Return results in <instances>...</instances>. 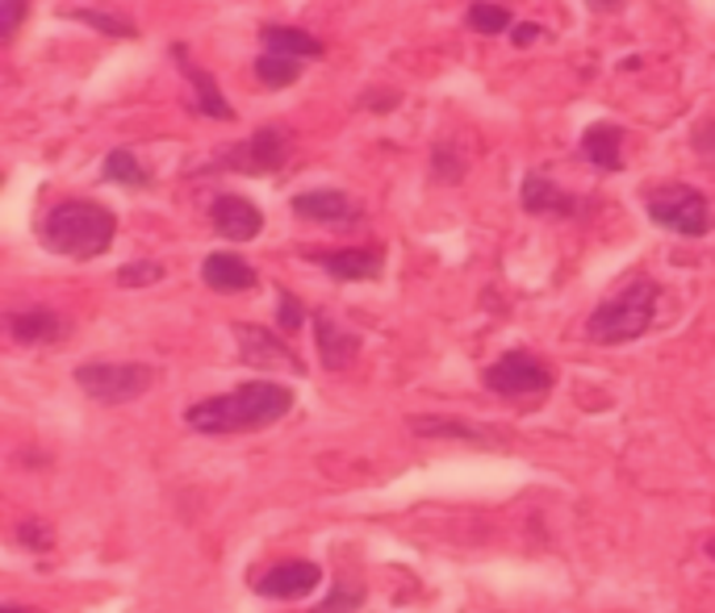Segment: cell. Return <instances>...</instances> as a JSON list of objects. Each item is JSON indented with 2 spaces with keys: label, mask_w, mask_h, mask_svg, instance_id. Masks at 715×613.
<instances>
[{
  "label": "cell",
  "mask_w": 715,
  "mask_h": 613,
  "mask_svg": "<svg viewBox=\"0 0 715 613\" xmlns=\"http://www.w3.org/2000/svg\"><path fill=\"white\" fill-rule=\"evenodd\" d=\"M465 21H469V30H477V34H503V30H510V9L489 4V0H477V4H469Z\"/></svg>",
  "instance_id": "44dd1931"
},
{
  "label": "cell",
  "mask_w": 715,
  "mask_h": 613,
  "mask_svg": "<svg viewBox=\"0 0 715 613\" xmlns=\"http://www.w3.org/2000/svg\"><path fill=\"white\" fill-rule=\"evenodd\" d=\"M280 330L285 334H294V330H301V322H306V309H301V301H297L294 292H280Z\"/></svg>",
  "instance_id": "d4e9b609"
},
{
  "label": "cell",
  "mask_w": 715,
  "mask_h": 613,
  "mask_svg": "<svg viewBox=\"0 0 715 613\" xmlns=\"http://www.w3.org/2000/svg\"><path fill=\"white\" fill-rule=\"evenodd\" d=\"M0 613H42V610H26V605H4Z\"/></svg>",
  "instance_id": "1f68e13d"
},
{
  "label": "cell",
  "mask_w": 715,
  "mask_h": 613,
  "mask_svg": "<svg viewBox=\"0 0 715 613\" xmlns=\"http://www.w3.org/2000/svg\"><path fill=\"white\" fill-rule=\"evenodd\" d=\"M415 434H456V439H486L481 430H473V426H453V422H427V418H419V422H415Z\"/></svg>",
  "instance_id": "4316f807"
},
{
  "label": "cell",
  "mask_w": 715,
  "mask_h": 613,
  "mask_svg": "<svg viewBox=\"0 0 715 613\" xmlns=\"http://www.w3.org/2000/svg\"><path fill=\"white\" fill-rule=\"evenodd\" d=\"M318 580H322L318 563L289 560V563H277V567H268V572L256 580V593L272 596V601H297V596L315 593Z\"/></svg>",
  "instance_id": "9c48e42d"
},
{
  "label": "cell",
  "mask_w": 715,
  "mask_h": 613,
  "mask_svg": "<svg viewBox=\"0 0 715 613\" xmlns=\"http://www.w3.org/2000/svg\"><path fill=\"white\" fill-rule=\"evenodd\" d=\"M548 384H553L548 363H540V359L527 355V351H510V355H503L486 372V389L503 392V396H532V392H548Z\"/></svg>",
  "instance_id": "52a82bcc"
},
{
  "label": "cell",
  "mask_w": 715,
  "mask_h": 613,
  "mask_svg": "<svg viewBox=\"0 0 715 613\" xmlns=\"http://www.w3.org/2000/svg\"><path fill=\"white\" fill-rule=\"evenodd\" d=\"M235 342H239V359L247 368H264V372H285V375H306V363L280 334H268L264 325H235Z\"/></svg>",
  "instance_id": "8992f818"
},
{
  "label": "cell",
  "mask_w": 715,
  "mask_h": 613,
  "mask_svg": "<svg viewBox=\"0 0 715 613\" xmlns=\"http://www.w3.org/2000/svg\"><path fill=\"white\" fill-rule=\"evenodd\" d=\"M294 213L306 222L318 225H356L360 222V204L351 201L348 192H335V188H318V192H301L294 197Z\"/></svg>",
  "instance_id": "30bf717a"
},
{
  "label": "cell",
  "mask_w": 715,
  "mask_h": 613,
  "mask_svg": "<svg viewBox=\"0 0 715 613\" xmlns=\"http://www.w3.org/2000/svg\"><path fill=\"white\" fill-rule=\"evenodd\" d=\"M210 222L227 242H251L264 230V213L239 192H222L210 204Z\"/></svg>",
  "instance_id": "ba28073f"
},
{
  "label": "cell",
  "mask_w": 715,
  "mask_h": 613,
  "mask_svg": "<svg viewBox=\"0 0 715 613\" xmlns=\"http://www.w3.org/2000/svg\"><path fill=\"white\" fill-rule=\"evenodd\" d=\"M68 18L85 21V26H92V30H106V34H113V38H139V26L109 18V13H92V9H71Z\"/></svg>",
  "instance_id": "cb8c5ba5"
},
{
  "label": "cell",
  "mask_w": 715,
  "mask_h": 613,
  "mask_svg": "<svg viewBox=\"0 0 715 613\" xmlns=\"http://www.w3.org/2000/svg\"><path fill=\"white\" fill-rule=\"evenodd\" d=\"M360 605V593L356 589H344V593H335L327 605H318L315 613H348V610H356Z\"/></svg>",
  "instance_id": "f1b7e54d"
},
{
  "label": "cell",
  "mask_w": 715,
  "mask_h": 613,
  "mask_svg": "<svg viewBox=\"0 0 715 613\" xmlns=\"http://www.w3.org/2000/svg\"><path fill=\"white\" fill-rule=\"evenodd\" d=\"M176 63H180V68H185V76H189L192 97H197V109H201L206 118H218V121H230V118H235V109H230L227 97L218 92V84H213L210 71L189 68V54H185V47H176Z\"/></svg>",
  "instance_id": "ac0fdd59"
},
{
  "label": "cell",
  "mask_w": 715,
  "mask_h": 613,
  "mask_svg": "<svg viewBox=\"0 0 715 613\" xmlns=\"http://www.w3.org/2000/svg\"><path fill=\"white\" fill-rule=\"evenodd\" d=\"M285 154H289V134L277 130V125H264L247 142H239V151L230 154V163L244 171H277L285 163Z\"/></svg>",
  "instance_id": "8fae6325"
},
{
  "label": "cell",
  "mask_w": 715,
  "mask_h": 613,
  "mask_svg": "<svg viewBox=\"0 0 715 613\" xmlns=\"http://www.w3.org/2000/svg\"><path fill=\"white\" fill-rule=\"evenodd\" d=\"M9 330H13V339L18 342H54L63 339V318L47 305H34V309H18L13 318H9Z\"/></svg>",
  "instance_id": "2e32d148"
},
{
  "label": "cell",
  "mask_w": 715,
  "mask_h": 613,
  "mask_svg": "<svg viewBox=\"0 0 715 613\" xmlns=\"http://www.w3.org/2000/svg\"><path fill=\"white\" fill-rule=\"evenodd\" d=\"M260 42L268 54H285V59H322V42L306 30H294V26H264Z\"/></svg>",
  "instance_id": "e0dca14e"
},
{
  "label": "cell",
  "mask_w": 715,
  "mask_h": 613,
  "mask_svg": "<svg viewBox=\"0 0 715 613\" xmlns=\"http://www.w3.org/2000/svg\"><path fill=\"white\" fill-rule=\"evenodd\" d=\"M707 551H712V555H715V543H712V546H707Z\"/></svg>",
  "instance_id": "d6a6232c"
},
{
  "label": "cell",
  "mask_w": 715,
  "mask_h": 613,
  "mask_svg": "<svg viewBox=\"0 0 715 613\" xmlns=\"http://www.w3.org/2000/svg\"><path fill=\"white\" fill-rule=\"evenodd\" d=\"M315 334H318V355L327 372H344L360 355V334H351L348 325H339L331 313H315Z\"/></svg>",
  "instance_id": "7c38bea8"
},
{
  "label": "cell",
  "mask_w": 715,
  "mask_h": 613,
  "mask_svg": "<svg viewBox=\"0 0 715 613\" xmlns=\"http://www.w3.org/2000/svg\"><path fill=\"white\" fill-rule=\"evenodd\" d=\"M536 38H544V26H515V42H519V47L536 42Z\"/></svg>",
  "instance_id": "f546056e"
},
{
  "label": "cell",
  "mask_w": 715,
  "mask_h": 613,
  "mask_svg": "<svg viewBox=\"0 0 715 613\" xmlns=\"http://www.w3.org/2000/svg\"><path fill=\"white\" fill-rule=\"evenodd\" d=\"M657 297H662V289H657L648 275H632L624 289L594 309L590 322H586V334H590L594 342H603V346L640 339L648 325H653Z\"/></svg>",
  "instance_id": "3957f363"
},
{
  "label": "cell",
  "mask_w": 715,
  "mask_h": 613,
  "mask_svg": "<svg viewBox=\"0 0 715 613\" xmlns=\"http://www.w3.org/2000/svg\"><path fill=\"white\" fill-rule=\"evenodd\" d=\"M21 18H26V0H0V38L18 34Z\"/></svg>",
  "instance_id": "83f0119b"
},
{
  "label": "cell",
  "mask_w": 715,
  "mask_h": 613,
  "mask_svg": "<svg viewBox=\"0 0 715 613\" xmlns=\"http://www.w3.org/2000/svg\"><path fill=\"white\" fill-rule=\"evenodd\" d=\"M76 384L101 405H126L156 384V368H147V363H80Z\"/></svg>",
  "instance_id": "5b68a950"
},
{
  "label": "cell",
  "mask_w": 715,
  "mask_h": 613,
  "mask_svg": "<svg viewBox=\"0 0 715 613\" xmlns=\"http://www.w3.org/2000/svg\"><path fill=\"white\" fill-rule=\"evenodd\" d=\"M624 130L615 121H594L590 130L582 134V154L586 163H594L598 171H619L624 168Z\"/></svg>",
  "instance_id": "9a60e30c"
},
{
  "label": "cell",
  "mask_w": 715,
  "mask_h": 613,
  "mask_svg": "<svg viewBox=\"0 0 715 613\" xmlns=\"http://www.w3.org/2000/svg\"><path fill=\"white\" fill-rule=\"evenodd\" d=\"M519 201H524L527 213H574L577 201L569 197V192H560L548 175H540V171H532L524 180V192H519Z\"/></svg>",
  "instance_id": "d6986e66"
},
{
  "label": "cell",
  "mask_w": 715,
  "mask_h": 613,
  "mask_svg": "<svg viewBox=\"0 0 715 613\" xmlns=\"http://www.w3.org/2000/svg\"><path fill=\"white\" fill-rule=\"evenodd\" d=\"M118 218L113 209L97 201H63L42 218V242L47 251L68 259H97L113 247Z\"/></svg>",
  "instance_id": "7a4b0ae2"
},
{
  "label": "cell",
  "mask_w": 715,
  "mask_h": 613,
  "mask_svg": "<svg viewBox=\"0 0 715 613\" xmlns=\"http://www.w3.org/2000/svg\"><path fill=\"white\" fill-rule=\"evenodd\" d=\"M294 409V392L277 384V380H251L239 384L235 392L210 396V401H197L185 413V426L197 434H251L280 422L285 413Z\"/></svg>",
  "instance_id": "6da1fadb"
},
{
  "label": "cell",
  "mask_w": 715,
  "mask_h": 613,
  "mask_svg": "<svg viewBox=\"0 0 715 613\" xmlns=\"http://www.w3.org/2000/svg\"><path fill=\"white\" fill-rule=\"evenodd\" d=\"M18 539H21L26 546H30V551H51V543H54L51 530L42 526V522H34V517H30V522H21V526H18Z\"/></svg>",
  "instance_id": "484cf974"
},
{
  "label": "cell",
  "mask_w": 715,
  "mask_h": 613,
  "mask_svg": "<svg viewBox=\"0 0 715 613\" xmlns=\"http://www.w3.org/2000/svg\"><path fill=\"white\" fill-rule=\"evenodd\" d=\"M201 280L210 292H222V297H235V292H251L256 289V268L247 259L230 255V251H213L206 263H201Z\"/></svg>",
  "instance_id": "4fadbf2b"
},
{
  "label": "cell",
  "mask_w": 715,
  "mask_h": 613,
  "mask_svg": "<svg viewBox=\"0 0 715 613\" xmlns=\"http://www.w3.org/2000/svg\"><path fill=\"white\" fill-rule=\"evenodd\" d=\"M156 280H163V263H156V259H139V263L118 268V284H122V289H147V284H156Z\"/></svg>",
  "instance_id": "603a6c76"
},
{
  "label": "cell",
  "mask_w": 715,
  "mask_h": 613,
  "mask_svg": "<svg viewBox=\"0 0 715 613\" xmlns=\"http://www.w3.org/2000/svg\"><path fill=\"white\" fill-rule=\"evenodd\" d=\"M322 268V272H331L335 280H377L385 268V251L381 247H351V251H335V255H310Z\"/></svg>",
  "instance_id": "5bb4252c"
},
{
  "label": "cell",
  "mask_w": 715,
  "mask_h": 613,
  "mask_svg": "<svg viewBox=\"0 0 715 613\" xmlns=\"http://www.w3.org/2000/svg\"><path fill=\"white\" fill-rule=\"evenodd\" d=\"M101 175H106L109 184H135V188L151 184V180H147V171H142V163L130 151H126V147H113V151L106 154V168H101Z\"/></svg>",
  "instance_id": "ffe728a7"
},
{
  "label": "cell",
  "mask_w": 715,
  "mask_h": 613,
  "mask_svg": "<svg viewBox=\"0 0 715 613\" xmlns=\"http://www.w3.org/2000/svg\"><path fill=\"white\" fill-rule=\"evenodd\" d=\"M256 76H260L264 88H289L297 80V59L264 51L260 59H256Z\"/></svg>",
  "instance_id": "7402d4cb"
},
{
  "label": "cell",
  "mask_w": 715,
  "mask_h": 613,
  "mask_svg": "<svg viewBox=\"0 0 715 613\" xmlns=\"http://www.w3.org/2000/svg\"><path fill=\"white\" fill-rule=\"evenodd\" d=\"M648 218L662 225V230H674L682 239H703L712 234V204L703 192H695L691 184H665L657 192H648Z\"/></svg>",
  "instance_id": "277c9868"
},
{
  "label": "cell",
  "mask_w": 715,
  "mask_h": 613,
  "mask_svg": "<svg viewBox=\"0 0 715 613\" xmlns=\"http://www.w3.org/2000/svg\"><path fill=\"white\" fill-rule=\"evenodd\" d=\"M586 4H590V9H598V13H615L624 0H586Z\"/></svg>",
  "instance_id": "4dcf8cb0"
}]
</instances>
